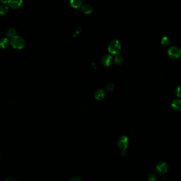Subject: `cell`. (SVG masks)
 Instances as JSON below:
<instances>
[{
	"mask_svg": "<svg viewBox=\"0 0 181 181\" xmlns=\"http://www.w3.org/2000/svg\"><path fill=\"white\" fill-rule=\"evenodd\" d=\"M10 44L14 49H21L24 47L25 41L24 39L20 36H15L11 38Z\"/></svg>",
	"mask_w": 181,
	"mask_h": 181,
	"instance_id": "6da1fadb",
	"label": "cell"
},
{
	"mask_svg": "<svg viewBox=\"0 0 181 181\" xmlns=\"http://www.w3.org/2000/svg\"><path fill=\"white\" fill-rule=\"evenodd\" d=\"M121 50V45L120 41L117 40H113L110 42L108 46V51L112 55L119 54Z\"/></svg>",
	"mask_w": 181,
	"mask_h": 181,
	"instance_id": "7a4b0ae2",
	"label": "cell"
},
{
	"mask_svg": "<svg viewBox=\"0 0 181 181\" xmlns=\"http://www.w3.org/2000/svg\"><path fill=\"white\" fill-rule=\"evenodd\" d=\"M117 144L119 148L123 150H125L129 146V139L126 136H121L117 141Z\"/></svg>",
	"mask_w": 181,
	"mask_h": 181,
	"instance_id": "3957f363",
	"label": "cell"
},
{
	"mask_svg": "<svg viewBox=\"0 0 181 181\" xmlns=\"http://www.w3.org/2000/svg\"><path fill=\"white\" fill-rule=\"evenodd\" d=\"M168 55L171 58H178L181 56V49L178 47H172L168 50Z\"/></svg>",
	"mask_w": 181,
	"mask_h": 181,
	"instance_id": "277c9868",
	"label": "cell"
},
{
	"mask_svg": "<svg viewBox=\"0 0 181 181\" xmlns=\"http://www.w3.org/2000/svg\"><path fill=\"white\" fill-rule=\"evenodd\" d=\"M168 169V164L165 162H161L157 164L156 171L158 174L163 175L167 173Z\"/></svg>",
	"mask_w": 181,
	"mask_h": 181,
	"instance_id": "5b68a950",
	"label": "cell"
},
{
	"mask_svg": "<svg viewBox=\"0 0 181 181\" xmlns=\"http://www.w3.org/2000/svg\"><path fill=\"white\" fill-rule=\"evenodd\" d=\"M101 62H102V63L104 66H109L113 63V57L110 55H105L102 57V60H101Z\"/></svg>",
	"mask_w": 181,
	"mask_h": 181,
	"instance_id": "8992f818",
	"label": "cell"
},
{
	"mask_svg": "<svg viewBox=\"0 0 181 181\" xmlns=\"http://www.w3.org/2000/svg\"><path fill=\"white\" fill-rule=\"evenodd\" d=\"M22 4V0H9L8 4L11 8L17 9L19 8Z\"/></svg>",
	"mask_w": 181,
	"mask_h": 181,
	"instance_id": "52a82bcc",
	"label": "cell"
},
{
	"mask_svg": "<svg viewBox=\"0 0 181 181\" xmlns=\"http://www.w3.org/2000/svg\"><path fill=\"white\" fill-rule=\"evenodd\" d=\"M105 96V92L103 89H100L96 90L94 94L95 98L97 100H101L104 98Z\"/></svg>",
	"mask_w": 181,
	"mask_h": 181,
	"instance_id": "ba28073f",
	"label": "cell"
},
{
	"mask_svg": "<svg viewBox=\"0 0 181 181\" xmlns=\"http://www.w3.org/2000/svg\"><path fill=\"white\" fill-rule=\"evenodd\" d=\"M172 107L173 109L176 111H180L181 110V100L175 99L172 103Z\"/></svg>",
	"mask_w": 181,
	"mask_h": 181,
	"instance_id": "9c48e42d",
	"label": "cell"
},
{
	"mask_svg": "<svg viewBox=\"0 0 181 181\" xmlns=\"http://www.w3.org/2000/svg\"><path fill=\"white\" fill-rule=\"evenodd\" d=\"M70 4L73 8H79L82 6V0H70Z\"/></svg>",
	"mask_w": 181,
	"mask_h": 181,
	"instance_id": "30bf717a",
	"label": "cell"
},
{
	"mask_svg": "<svg viewBox=\"0 0 181 181\" xmlns=\"http://www.w3.org/2000/svg\"><path fill=\"white\" fill-rule=\"evenodd\" d=\"M81 10L83 14H89L92 12L93 9L92 7L90 5L85 4L81 7Z\"/></svg>",
	"mask_w": 181,
	"mask_h": 181,
	"instance_id": "8fae6325",
	"label": "cell"
},
{
	"mask_svg": "<svg viewBox=\"0 0 181 181\" xmlns=\"http://www.w3.org/2000/svg\"><path fill=\"white\" fill-rule=\"evenodd\" d=\"M0 45L2 48H6L9 45V41L7 38H2L0 41Z\"/></svg>",
	"mask_w": 181,
	"mask_h": 181,
	"instance_id": "7c38bea8",
	"label": "cell"
},
{
	"mask_svg": "<svg viewBox=\"0 0 181 181\" xmlns=\"http://www.w3.org/2000/svg\"><path fill=\"white\" fill-rule=\"evenodd\" d=\"M17 34V31L13 28H11L10 29H9L7 33V35L8 37H13L14 36H16Z\"/></svg>",
	"mask_w": 181,
	"mask_h": 181,
	"instance_id": "4fadbf2b",
	"label": "cell"
},
{
	"mask_svg": "<svg viewBox=\"0 0 181 181\" xmlns=\"http://www.w3.org/2000/svg\"><path fill=\"white\" fill-rule=\"evenodd\" d=\"M114 62L116 64V65H121L123 62V58L120 55H117L116 56L114 60Z\"/></svg>",
	"mask_w": 181,
	"mask_h": 181,
	"instance_id": "5bb4252c",
	"label": "cell"
},
{
	"mask_svg": "<svg viewBox=\"0 0 181 181\" xmlns=\"http://www.w3.org/2000/svg\"><path fill=\"white\" fill-rule=\"evenodd\" d=\"M8 11V7L5 5H2L0 7V14L1 15H4Z\"/></svg>",
	"mask_w": 181,
	"mask_h": 181,
	"instance_id": "9a60e30c",
	"label": "cell"
},
{
	"mask_svg": "<svg viewBox=\"0 0 181 181\" xmlns=\"http://www.w3.org/2000/svg\"><path fill=\"white\" fill-rule=\"evenodd\" d=\"M161 43V44L163 45L164 46L167 47L170 44V41L168 38L167 37H164L162 38Z\"/></svg>",
	"mask_w": 181,
	"mask_h": 181,
	"instance_id": "2e32d148",
	"label": "cell"
},
{
	"mask_svg": "<svg viewBox=\"0 0 181 181\" xmlns=\"http://www.w3.org/2000/svg\"><path fill=\"white\" fill-rule=\"evenodd\" d=\"M115 85L113 83H108L106 86V89L107 92H111L114 89Z\"/></svg>",
	"mask_w": 181,
	"mask_h": 181,
	"instance_id": "e0dca14e",
	"label": "cell"
},
{
	"mask_svg": "<svg viewBox=\"0 0 181 181\" xmlns=\"http://www.w3.org/2000/svg\"><path fill=\"white\" fill-rule=\"evenodd\" d=\"M148 179L149 181H156L158 179V176L157 175L152 173L149 175L148 176Z\"/></svg>",
	"mask_w": 181,
	"mask_h": 181,
	"instance_id": "ac0fdd59",
	"label": "cell"
},
{
	"mask_svg": "<svg viewBox=\"0 0 181 181\" xmlns=\"http://www.w3.org/2000/svg\"><path fill=\"white\" fill-rule=\"evenodd\" d=\"M175 95L178 97H181V87H178L175 89Z\"/></svg>",
	"mask_w": 181,
	"mask_h": 181,
	"instance_id": "d6986e66",
	"label": "cell"
},
{
	"mask_svg": "<svg viewBox=\"0 0 181 181\" xmlns=\"http://www.w3.org/2000/svg\"><path fill=\"white\" fill-rule=\"evenodd\" d=\"M81 181V180L80 178H79L78 177L76 178V177H74L73 178H72L71 179V181Z\"/></svg>",
	"mask_w": 181,
	"mask_h": 181,
	"instance_id": "ffe728a7",
	"label": "cell"
},
{
	"mask_svg": "<svg viewBox=\"0 0 181 181\" xmlns=\"http://www.w3.org/2000/svg\"><path fill=\"white\" fill-rule=\"evenodd\" d=\"M127 152L125 150H123L121 153V155L123 156V157H125L127 156Z\"/></svg>",
	"mask_w": 181,
	"mask_h": 181,
	"instance_id": "44dd1931",
	"label": "cell"
},
{
	"mask_svg": "<svg viewBox=\"0 0 181 181\" xmlns=\"http://www.w3.org/2000/svg\"><path fill=\"white\" fill-rule=\"evenodd\" d=\"M1 2L2 3L5 4L7 3H8L9 0H1Z\"/></svg>",
	"mask_w": 181,
	"mask_h": 181,
	"instance_id": "7402d4cb",
	"label": "cell"
}]
</instances>
